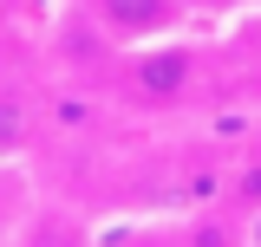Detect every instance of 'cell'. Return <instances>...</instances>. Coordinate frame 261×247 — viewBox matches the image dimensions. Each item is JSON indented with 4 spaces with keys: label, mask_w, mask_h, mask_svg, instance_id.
Returning a JSON list of instances; mask_svg holds the SVG:
<instances>
[{
    "label": "cell",
    "mask_w": 261,
    "mask_h": 247,
    "mask_svg": "<svg viewBox=\"0 0 261 247\" xmlns=\"http://www.w3.org/2000/svg\"><path fill=\"white\" fill-rule=\"evenodd\" d=\"M196 78H202V52L176 46V39L118 52V91H124L137 111H176V104H190Z\"/></svg>",
    "instance_id": "obj_1"
},
{
    "label": "cell",
    "mask_w": 261,
    "mask_h": 247,
    "mask_svg": "<svg viewBox=\"0 0 261 247\" xmlns=\"http://www.w3.org/2000/svg\"><path fill=\"white\" fill-rule=\"evenodd\" d=\"M72 7H79L118 52L176 39V33L190 26V0H72Z\"/></svg>",
    "instance_id": "obj_2"
},
{
    "label": "cell",
    "mask_w": 261,
    "mask_h": 247,
    "mask_svg": "<svg viewBox=\"0 0 261 247\" xmlns=\"http://www.w3.org/2000/svg\"><path fill=\"white\" fill-rule=\"evenodd\" d=\"M33 123H39L33 91L20 85V78H0V163H13V156L33 143Z\"/></svg>",
    "instance_id": "obj_3"
},
{
    "label": "cell",
    "mask_w": 261,
    "mask_h": 247,
    "mask_svg": "<svg viewBox=\"0 0 261 247\" xmlns=\"http://www.w3.org/2000/svg\"><path fill=\"white\" fill-rule=\"evenodd\" d=\"M170 247H242V215H228V208H209V215H190L176 228V241Z\"/></svg>",
    "instance_id": "obj_4"
},
{
    "label": "cell",
    "mask_w": 261,
    "mask_h": 247,
    "mask_svg": "<svg viewBox=\"0 0 261 247\" xmlns=\"http://www.w3.org/2000/svg\"><path fill=\"white\" fill-rule=\"evenodd\" d=\"M235 7H248V0H190V13H235Z\"/></svg>",
    "instance_id": "obj_5"
},
{
    "label": "cell",
    "mask_w": 261,
    "mask_h": 247,
    "mask_svg": "<svg viewBox=\"0 0 261 247\" xmlns=\"http://www.w3.org/2000/svg\"><path fill=\"white\" fill-rule=\"evenodd\" d=\"M248 7H261V0H248Z\"/></svg>",
    "instance_id": "obj_6"
}]
</instances>
